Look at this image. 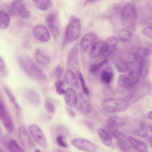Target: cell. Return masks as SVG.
I'll return each mask as SVG.
<instances>
[{"label": "cell", "instance_id": "obj_24", "mask_svg": "<svg viewBox=\"0 0 152 152\" xmlns=\"http://www.w3.org/2000/svg\"><path fill=\"white\" fill-rule=\"evenodd\" d=\"M35 58L37 62L40 64L44 65L50 62V58L45 54L39 49L37 50L35 53Z\"/></svg>", "mask_w": 152, "mask_h": 152}, {"label": "cell", "instance_id": "obj_39", "mask_svg": "<svg viewBox=\"0 0 152 152\" xmlns=\"http://www.w3.org/2000/svg\"><path fill=\"white\" fill-rule=\"evenodd\" d=\"M9 115L7 111L4 103L0 99V119L1 121Z\"/></svg>", "mask_w": 152, "mask_h": 152}, {"label": "cell", "instance_id": "obj_48", "mask_svg": "<svg viewBox=\"0 0 152 152\" xmlns=\"http://www.w3.org/2000/svg\"><path fill=\"white\" fill-rule=\"evenodd\" d=\"M148 118L152 120V111H149L148 114Z\"/></svg>", "mask_w": 152, "mask_h": 152}, {"label": "cell", "instance_id": "obj_23", "mask_svg": "<svg viewBox=\"0 0 152 152\" xmlns=\"http://www.w3.org/2000/svg\"><path fill=\"white\" fill-rule=\"evenodd\" d=\"M64 78L66 82L69 85L73 86L77 85V81L76 75L70 69H67L65 73Z\"/></svg>", "mask_w": 152, "mask_h": 152}, {"label": "cell", "instance_id": "obj_37", "mask_svg": "<svg viewBox=\"0 0 152 152\" xmlns=\"http://www.w3.org/2000/svg\"><path fill=\"white\" fill-rule=\"evenodd\" d=\"M78 77L81 84L83 93L86 96H89L90 95L89 91L86 85L83 77L81 72L79 73Z\"/></svg>", "mask_w": 152, "mask_h": 152}, {"label": "cell", "instance_id": "obj_12", "mask_svg": "<svg viewBox=\"0 0 152 152\" xmlns=\"http://www.w3.org/2000/svg\"><path fill=\"white\" fill-rule=\"evenodd\" d=\"M56 15L53 13L49 14L46 19L47 25L55 38H57L60 34L58 27L56 25Z\"/></svg>", "mask_w": 152, "mask_h": 152}, {"label": "cell", "instance_id": "obj_20", "mask_svg": "<svg viewBox=\"0 0 152 152\" xmlns=\"http://www.w3.org/2000/svg\"><path fill=\"white\" fill-rule=\"evenodd\" d=\"M113 75L112 69L110 67H107L102 71L101 73V80L104 83L109 84L113 79Z\"/></svg>", "mask_w": 152, "mask_h": 152}, {"label": "cell", "instance_id": "obj_7", "mask_svg": "<svg viewBox=\"0 0 152 152\" xmlns=\"http://www.w3.org/2000/svg\"><path fill=\"white\" fill-rule=\"evenodd\" d=\"M29 130L31 135L39 145L44 147L46 145L45 137L38 126L34 124L31 125L29 127Z\"/></svg>", "mask_w": 152, "mask_h": 152}, {"label": "cell", "instance_id": "obj_50", "mask_svg": "<svg viewBox=\"0 0 152 152\" xmlns=\"http://www.w3.org/2000/svg\"><path fill=\"white\" fill-rule=\"evenodd\" d=\"M149 129L151 131V132L152 126L151 125H150L149 126Z\"/></svg>", "mask_w": 152, "mask_h": 152}, {"label": "cell", "instance_id": "obj_4", "mask_svg": "<svg viewBox=\"0 0 152 152\" xmlns=\"http://www.w3.org/2000/svg\"><path fill=\"white\" fill-rule=\"evenodd\" d=\"M81 31L80 20L77 18L72 16L66 27V36L68 41H73L79 37Z\"/></svg>", "mask_w": 152, "mask_h": 152}, {"label": "cell", "instance_id": "obj_38", "mask_svg": "<svg viewBox=\"0 0 152 152\" xmlns=\"http://www.w3.org/2000/svg\"><path fill=\"white\" fill-rule=\"evenodd\" d=\"M64 82L63 81H58L55 83V87L56 92L59 94H65L66 91L63 88Z\"/></svg>", "mask_w": 152, "mask_h": 152}, {"label": "cell", "instance_id": "obj_25", "mask_svg": "<svg viewBox=\"0 0 152 152\" xmlns=\"http://www.w3.org/2000/svg\"><path fill=\"white\" fill-rule=\"evenodd\" d=\"M10 21L9 15L6 12L0 11V28L5 29L8 27Z\"/></svg>", "mask_w": 152, "mask_h": 152}, {"label": "cell", "instance_id": "obj_34", "mask_svg": "<svg viewBox=\"0 0 152 152\" xmlns=\"http://www.w3.org/2000/svg\"><path fill=\"white\" fill-rule=\"evenodd\" d=\"M147 129L146 125L141 124L140 125L139 128L134 130V132L137 136L142 137H145L148 135Z\"/></svg>", "mask_w": 152, "mask_h": 152}, {"label": "cell", "instance_id": "obj_9", "mask_svg": "<svg viewBox=\"0 0 152 152\" xmlns=\"http://www.w3.org/2000/svg\"><path fill=\"white\" fill-rule=\"evenodd\" d=\"M33 34L37 39L41 42H46L50 38V35L46 27L42 25H38L34 28Z\"/></svg>", "mask_w": 152, "mask_h": 152}, {"label": "cell", "instance_id": "obj_22", "mask_svg": "<svg viewBox=\"0 0 152 152\" xmlns=\"http://www.w3.org/2000/svg\"><path fill=\"white\" fill-rule=\"evenodd\" d=\"M98 134L103 143L106 146H110L112 143L111 138L108 133L104 129L99 128L97 130Z\"/></svg>", "mask_w": 152, "mask_h": 152}, {"label": "cell", "instance_id": "obj_30", "mask_svg": "<svg viewBox=\"0 0 152 152\" xmlns=\"http://www.w3.org/2000/svg\"><path fill=\"white\" fill-rule=\"evenodd\" d=\"M118 36L122 41L127 42L129 41L131 38L132 34L127 29H123L119 32Z\"/></svg>", "mask_w": 152, "mask_h": 152}, {"label": "cell", "instance_id": "obj_29", "mask_svg": "<svg viewBox=\"0 0 152 152\" xmlns=\"http://www.w3.org/2000/svg\"><path fill=\"white\" fill-rule=\"evenodd\" d=\"M107 59H104L98 64H93L90 66L89 69V72L93 75L96 74L100 69L107 62Z\"/></svg>", "mask_w": 152, "mask_h": 152}, {"label": "cell", "instance_id": "obj_43", "mask_svg": "<svg viewBox=\"0 0 152 152\" xmlns=\"http://www.w3.org/2000/svg\"><path fill=\"white\" fill-rule=\"evenodd\" d=\"M56 140L58 144L60 147L65 148L67 147V145L64 141L62 135H58L56 138Z\"/></svg>", "mask_w": 152, "mask_h": 152}, {"label": "cell", "instance_id": "obj_32", "mask_svg": "<svg viewBox=\"0 0 152 152\" xmlns=\"http://www.w3.org/2000/svg\"><path fill=\"white\" fill-rule=\"evenodd\" d=\"M8 146L11 152H24L16 141L14 140H11L9 141Z\"/></svg>", "mask_w": 152, "mask_h": 152}, {"label": "cell", "instance_id": "obj_46", "mask_svg": "<svg viewBox=\"0 0 152 152\" xmlns=\"http://www.w3.org/2000/svg\"><path fill=\"white\" fill-rule=\"evenodd\" d=\"M85 124L87 127L90 129H92L94 127L93 123L91 121H85L84 122Z\"/></svg>", "mask_w": 152, "mask_h": 152}, {"label": "cell", "instance_id": "obj_5", "mask_svg": "<svg viewBox=\"0 0 152 152\" xmlns=\"http://www.w3.org/2000/svg\"><path fill=\"white\" fill-rule=\"evenodd\" d=\"M10 8L12 12L23 18L27 19L30 16V12L23 1H13L11 4Z\"/></svg>", "mask_w": 152, "mask_h": 152}, {"label": "cell", "instance_id": "obj_2", "mask_svg": "<svg viewBox=\"0 0 152 152\" xmlns=\"http://www.w3.org/2000/svg\"><path fill=\"white\" fill-rule=\"evenodd\" d=\"M22 69L29 77L34 79L44 80L47 76L43 71L30 57L23 56L18 59Z\"/></svg>", "mask_w": 152, "mask_h": 152}, {"label": "cell", "instance_id": "obj_44", "mask_svg": "<svg viewBox=\"0 0 152 152\" xmlns=\"http://www.w3.org/2000/svg\"><path fill=\"white\" fill-rule=\"evenodd\" d=\"M5 68V64L3 60L0 57V70L4 73V70Z\"/></svg>", "mask_w": 152, "mask_h": 152}, {"label": "cell", "instance_id": "obj_16", "mask_svg": "<svg viewBox=\"0 0 152 152\" xmlns=\"http://www.w3.org/2000/svg\"><path fill=\"white\" fill-rule=\"evenodd\" d=\"M128 140L134 148L139 152H148L147 145L144 142L131 136L129 137Z\"/></svg>", "mask_w": 152, "mask_h": 152}, {"label": "cell", "instance_id": "obj_18", "mask_svg": "<svg viewBox=\"0 0 152 152\" xmlns=\"http://www.w3.org/2000/svg\"><path fill=\"white\" fill-rule=\"evenodd\" d=\"M104 42L99 40L94 43L91 48L90 55L92 58H95L102 54L104 50Z\"/></svg>", "mask_w": 152, "mask_h": 152}, {"label": "cell", "instance_id": "obj_35", "mask_svg": "<svg viewBox=\"0 0 152 152\" xmlns=\"http://www.w3.org/2000/svg\"><path fill=\"white\" fill-rule=\"evenodd\" d=\"M116 144L118 147L122 152H129L130 150V146L121 139H118Z\"/></svg>", "mask_w": 152, "mask_h": 152}, {"label": "cell", "instance_id": "obj_31", "mask_svg": "<svg viewBox=\"0 0 152 152\" xmlns=\"http://www.w3.org/2000/svg\"><path fill=\"white\" fill-rule=\"evenodd\" d=\"M117 84L120 87L127 88H130L127 77L125 75H119L117 79Z\"/></svg>", "mask_w": 152, "mask_h": 152}, {"label": "cell", "instance_id": "obj_17", "mask_svg": "<svg viewBox=\"0 0 152 152\" xmlns=\"http://www.w3.org/2000/svg\"><path fill=\"white\" fill-rule=\"evenodd\" d=\"M64 99L66 103L71 107L75 106L77 103V99L75 91L72 88H69L65 94Z\"/></svg>", "mask_w": 152, "mask_h": 152}, {"label": "cell", "instance_id": "obj_19", "mask_svg": "<svg viewBox=\"0 0 152 152\" xmlns=\"http://www.w3.org/2000/svg\"><path fill=\"white\" fill-rule=\"evenodd\" d=\"M127 76L131 88L134 86L139 83L140 75L138 70L133 69L129 72Z\"/></svg>", "mask_w": 152, "mask_h": 152}, {"label": "cell", "instance_id": "obj_6", "mask_svg": "<svg viewBox=\"0 0 152 152\" xmlns=\"http://www.w3.org/2000/svg\"><path fill=\"white\" fill-rule=\"evenodd\" d=\"M71 143L79 149L86 152H94L97 149V146L94 143L84 139H74L71 141Z\"/></svg>", "mask_w": 152, "mask_h": 152}, {"label": "cell", "instance_id": "obj_3", "mask_svg": "<svg viewBox=\"0 0 152 152\" xmlns=\"http://www.w3.org/2000/svg\"><path fill=\"white\" fill-rule=\"evenodd\" d=\"M137 15L134 6L128 3L123 8L121 13V21L124 26L130 28H134L137 22Z\"/></svg>", "mask_w": 152, "mask_h": 152}, {"label": "cell", "instance_id": "obj_11", "mask_svg": "<svg viewBox=\"0 0 152 152\" xmlns=\"http://www.w3.org/2000/svg\"><path fill=\"white\" fill-rule=\"evenodd\" d=\"M118 43V40L115 37L108 38L104 42V50L102 53L104 57L107 56L115 50Z\"/></svg>", "mask_w": 152, "mask_h": 152}, {"label": "cell", "instance_id": "obj_21", "mask_svg": "<svg viewBox=\"0 0 152 152\" xmlns=\"http://www.w3.org/2000/svg\"><path fill=\"white\" fill-rule=\"evenodd\" d=\"M79 109L83 113L89 114L91 112L90 105L82 94L79 95Z\"/></svg>", "mask_w": 152, "mask_h": 152}, {"label": "cell", "instance_id": "obj_51", "mask_svg": "<svg viewBox=\"0 0 152 152\" xmlns=\"http://www.w3.org/2000/svg\"><path fill=\"white\" fill-rule=\"evenodd\" d=\"M0 152H5L0 148Z\"/></svg>", "mask_w": 152, "mask_h": 152}, {"label": "cell", "instance_id": "obj_42", "mask_svg": "<svg viewBox=\"0 0 152 152\" xmlns=\"http://www.w3.org/2000/svg\"><path fill=\"white\" fill-rule=\"evenodd\" d=\"M143 34L146 37L152 39V26H149L145 28L142 31Z\"/></svg>", "mask_w": 152, "mask_h": 152}, {"label": "cell", "instance_id": "obj_28", "mask_svg": "<svg viewBox=\"0 0 152 152\" xmlns=\"http://www.w3.org/2000/svg\"><path fill=\"white\" fill-rule=\"evenodd\" d=\"M148 66L147 60L143 58H141L139 63L138 70L140 75L142 77H144L146 75L148 70Z\"/></svg>", "mask_w": 152, "mask_h": 152}, {"label": "cell", "instance_id": "obj_40", "mask_svg": "<svg viewBox=\"0 0 152 152\" xmlns=\"http://www.w3.org/2000/svg\"><path fill=\"white\" fill-rule=\"evenodd\" d=\"M63 69L60 65H58L55 68L53 72V75L55 78L57 80L61 77L63 74Z\"/></svg>", "mask_w": 152, "mask_h": 152}, {"label": "cell", "instance_id": "obj_45", "mask_svg": "<svg viewBox=\"0 0 152 152\" xmlns=\"http://www.w3.org/2000/svg\"><path fill=\"white\" fill-rule=\"evenodd\" d=\"M68 114L72 117H74L75 116V113L74 111L71 108L67 107L66 109Z\"/></svg>", "mask_w": 152, "mask_h": 152}, {"label": "cell", "instance_id": "obj_14", "mask_svg": "<svg viewBox=\"0 0 152 152\" xmlns=\"http://www.w3.org/2000/svg\"><path fill=\"white\" fill-rule=\"evenodd\" d=\"M68 65L72 68H76L79 64L78 49L77 45H76L72 49L67 59Z\"/></svg>", "mask_w": 152, "mask_h": 152}, {"label": "cell", "instance_id": "obj_33", "mask_svg": "<svg viewBox=\"0 0 152 152\" xmlns=\"http://www.w3.org/2000/svg\"><path fill=\"white\" fill-rule=\"evenodd\" d=\"M4 90L5 93L8 96L11 102L12 103L18 111H20V107L14 95L13 94L10 89L7 87H5Z\"/></svg>", "mask_w": 152, "mask_h": 152}, {"label": "cell", "instance_id": "obj_47", "mask_svg": "<svg viewBox=\"0 0 152 152\" xmlns=\"http://www.w3.org/2000/svg\"><path fill=\"white\" fill-rule=\"evenodd\" d=\"M148 141L151 147H152V136L150 135L149 136L148 138Z\"/></svg>", "mask_w": 152, "mask_h": 152}, {"label": "cell", "instance_id": "obj_8", "mask_svg": "<svg viewBox=\"0 0 152 152\" xmlns=\"http://www.w3.org/2000/svg\"><path fill=\"white\" fill-rule=\"evenodd\" d=\"M129 123L128 120L125 118L112 116L108 118L106 125L107 129H118L124 127Z\"/></svg>", "mask_w": 152, "mask_h": 152}, {"label": "cell", "instance_id": "obj_41", "mask_svg": "<svg viewBox=\"0 0 152 152\" xmlns=\"http://www.w3.org/2000/svg\"><path fill=\"white\" fill-rule=\"evenodd\" d=\"M45 107L50 113H53L56 111V107L55 104L50 101H47L45 104Z\"/></svg>", "mask_w": 152, "mask_h": 152}, {"label": "cell", "instance_id": "obj_10", "mask_svg": "<svg viewBox=\"0 0 152 152\" xmlns=\"http://www.w3.org/2000/svg\"><path fill=\"white\" fill-rule=\"evenodd\" d=\"M19 137L23 145L26 148L31 149L34 148V144L26 128L21 126L18 129Z\"/></svg>", "mask_w": 152, "mask_h": 152}, {"label": "cell", "instance_id": "obj_13", "mask_svg": "<svg viewBox=\"0 0 152 152\" xmlns=\"http://www.w3.org/2000/svg\"><path fill=\"white\" fill-rule=\"evenodd\" d=\"M26 99L32 105L39 106L41 103V98L38 93L34 90L28 88L25 92Z\"/></svg>", "mask_w": 152, "mask_h": 152}, {"label": "cell", "instance_id": "obj_36", "mask_svg": "<svg viewBox=\"0 0 152 152\" xmlns=\"http://www.w3.org/2000/svg\"><path fill=\"white\" fill-rule=\"evenodd\" d=\"M151 52V47H142L139 48L137 51V56L141 57H145L149 54Z\"/></svg>", "mask_w": 152, "mask_h": 152}, {"label": "cell", "instance_id": "obj_15", "mask_svg": "<svg viewBox=\"0 0 152 152\" xmlns=\"http://www.w3.org/2000/svg\"><path fill=\"white\" fill-rule=\"evenodd\" d=\"M96 38V36L93 33H90L85 34L81 39L80 42L82 50L83 51L86 50L94 43Z\"/></svg>", "mask_w": 152, "mask_h": 152}, {"label": "cell", "instance_id": "obj_1", "mask_svg": "<svg viewBox=\"0 0 152 152\" xmlns=\"http://www.w3.org/2000/svg\"><path fill=\"white\" fill-rule=\"evenodd\" d=\"M134 102L130 96L122 98H110L103 102L102 107L107 113H117L126 110Z\"/></svg>", "mask_w": 152, "mask_h": 152}, {"label": "cell", "instance_id": "obj_26", "mask_svg": "<svg viewBox=\"0 0 152 152\" xmlns=\"http://www.w3.org/2000/svg\"><path fill=\"white\" fill-rule=\"evenodd\" d=\"M115 65L117 69L122 72H126L129 68L128 63L123 59L117 60L115 62Z\"/></svg>", "mask_w": 152, "mask_h": 152}, {"label": "cell", "instance_id": "obj_49", "mask_svg": "<svg viewBox=\"0 0 152 152\" xmlns=\"http://www.w3.org/2000/svg\"><path fill=\"white\" fill-rule=\"evenodd\" d=\"M34 152H41V151L39 149H36Z\"/></svg>", "mask_w": 152, "mask_h": 152}, {"label": "cell", "instance_id": "obj_27", "mask_svg": "<svg viewBox=\"0 0 152 152\" xmlns=\"http://www.w3.org/2000/svg\"><path fill=\"white\" fill-rule=\"evenodd\" d=\"M33 1L37 8L43 10H48L51 4V1L48 0H33Z\"/></svg>", "mask_w": 152, "mask_h": 152}]
</instances>
